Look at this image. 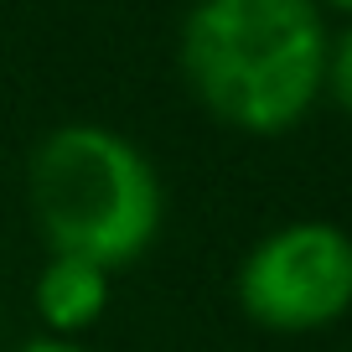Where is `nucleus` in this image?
<instances>
[{"instance_id": "nucleus-1", "label": "nucleus", "mask_w": 352, "mask_h": 352, "mask_svg": "<svg viewBox=\"0 0 352 352\" xmlns=\"http://www.w3.org/2000/svg\"><path fill=\"white\" fill-rule=\"evenodd\" d=\"M327 47L311 0H208L182 21V73L223 124L280 135L316 104Z\"/></svg>"}, {"instance_id": "nucleus-3", "label": "nucleus", "mask_w": 352, "mask_h": 352, "mask_svg": "<svg viewBox=\"0 0 352 352\" xmlns=\"http://www.w3.org/2000/svg\"><path fill=\"white\" fill-rule=\"evenodd\" d=\"M239 300L270 331H316L352 306V239L337 223H285L239 264Z\"/></svg>"}, {"instance_id": "nucleus-2", "label": "nucleus", "mask_w": 352, "mask_h": 352, "mask_svg": "<svg viewBox=\"0 0 352 352\" xmlns=\"http://www.w3.org/2000/svg\"><path fill=\"white\" fill-rule=\"evenodd\" d=\"M32 208L52 254L99 270L140 259L161 228V176L145 151L104 124H63L32 155Z\"/></svg>"}, {"instance_id": "nucleus-4", "label": "nucleus", "mask_w": 352, "mask_h": 352, "mask_svg": "<svg viewBox=\"0 0 352 352\" xmlns=\"http://www.w3.org/2000/svg\"><path fill=\"white\" fill-rule=\"evenodd\" d=\"M109 306V270L73 254H52L36 280V311L47 327L57 331H78L88 321H99V311Z\"/></svg>"}, {"instance_id": "nucleus-6", "label": "nucleus", "mask_w": 352, "mask_h": 352, "mask_svg": "<svg viewBox=\"0 0 352 352\" xmlns=\"http://www.w3.org/2000/svg\"><path fill=\"white\" fill-rule=\"evenodd\" d=\"M21 352H88V347H78V342H67V337H36V342H26Z\"/></svg>"}, {"instance_id": "nucleus-5", "label": "nucleus", "mask_w": 352, "mask_h": 352, "mask_svg": "<svg viewBox=\"0 0 352 352\" xmlns=\"http://www.w3.org/2000/svg\"><path fill=\"white\" fill-rule=\"evenodd\" d=\"M327 83L342 99V109H352V26L342 36H331V47H327Z\"/></svg>"}]
</instances>
